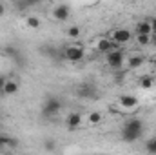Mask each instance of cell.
Returning a JSON list of instances; mask_svg holds the SVG:
<instances>
[{
    "mask_svg": "<svg viewBox=\"0 0 156 155\" xmlns=\"http://www.w3.org/2000/svg\"><path fill=\"white\" fill-rule=\"evenodd\" d=\"M144 130H145L144 120L133 117V119H129V120L123 124V128H122V141H123V142H134V141H140L142 135H144Z\"/></svg>",
    "mask_w": 156,
    "mask_h": 155,
    "instance_id": "cell-1",
    "label": "cell"
},
{
    "mask_svg": "<svg viewBox=\"0 0 156 155\" xmlns=\"http://www.w3.org/2000/svg\"><path fill=\"white\" fill-rule=\"evenodd\" d=\"M76 97L83 100H91V99H98V88L91 82H83L76 88Z\"/></svg>",
    "mask_w": 156,
    "mask_h": 155,
    "instance_id": "cell-2",
    "label": "cell"
},
{
    "mask_svg": "<svg viewBox=\"0 0 156 155\" xmlns=\"http://www.w3.org/2000/svg\"><path fill=\"white\" fill-rule=\"evenodd\" d=\"M62 55H64V59H67L69 62H80V60H83V57H85V49H83L82 46H78V44H73V46H67V47L62 51Z\"/></svg>",
    "mask_w": 156,
    "mask_h": 155,
    "instance_id": "cell-3",
    "label": "cell"
},
{
    "mask_svg": "<svg viewBox=\"0 0 156 155\" xmlns=\"http://www.w3.org/2000/svg\"><path fill=\"white\" fill-rule=\"evenodd\" d=\"M60 110H62V102L56 97H47L45 102H44V108H42V115L44 117H55V115H58Z\"/></svg>",
    "mask_w": 156,
    "mask_h": 155,
    "instance_id": "cell-4",
    "label": "cell"
},
{
    "mask_svg": "<svg viewBox=\"0 0 156 155\" xmlns=\"http://www.w3.org/2000/svg\"><path fill=\"white\" fill-rule=\"evenodd\" d=\"M105 59H107V64H109V68H113V70H120L122 66H123V51L122 49H111L109 53H105Z\"/></svg>",
    "mask_w": 156,
    "mask_h": 155,
    "instance_id": "cell-5",
    "label": "cell"
},
{
    "mask_svg": "<svg viewBox=\"0 0 156 155\" xmlns=\"http://www.w3.org/2000/svg\"><path fill=\"white\" fill-rule=\"evenodd\" d=\"M111 39H113V42H115L116 46H122V44H127L129 40L133 39V33H131L129 29H125V28H120V29H116V31L111 35Z\"/></svg>",
    "mask_w": 156,
    "mask_h": 155,
    "instance_id": "cell-6",
    "label": "cell"
},
{
    "mask_svg": "<svg viewBox=\"0 0 156 155\" xmlns=\"http://www.w3.org/2000/svg\"><path fill=\"white\" fill-rule=\"evenodd\" d=\"M69 15H71V11H69V6H56L55 9H53V17H55V20H58V22H66L67 18H69Z\"/></svg>",
    "mask_w": 156,
    "mask_h": 155,
    "instance_id": "cell-7",
    "label": "cell"
},
{
    "mask_svg": "<svg viewBox=\"0 0 156 155\" xmlns=\"http://www.w3.org/2000/svg\"><path fill=\"white\" fill-rule=\"evenodd\" d=\"M118 104L122 108H125V110H133V108L138 106V97H134V95H120Z\"/></svg>",
    "mask_w": 156,
    "mask_h": 155,
    "instance_id": "cell-8",
    "label": "cell"
},
{
    "mask_svg": "<svg viewBox=\"0 0 156 155\" xmlns=\"http://www.w3.org/2000/svg\"><path fill=\"white\" fill-rule=\"evenodd\" d=\"M66 126L73 131V130H78L80 126H82V115L78 113V112H71L67 119H66Z\"/></svg>",
    "mask_w": 156,
    "mask_h": 155,
    "instance_id": "cell-9",
    "label": "cell"
},
{
    "mask_svg": "<svg viewBox=\"0 0 156 155\" xmlns=\"http://www.w3.org/2000/svg\"><path fill=\"white\" fill-rule=\"evenodd\" d=\"M115 47H116V44L113 42V39H107V37L98 39V42H96V49H98L100 53H109V51L115 49Z\"/></svg>",
    "mask_w": 156,
    "mask_h": 155,
    "instance_id": "cell-10",
    "label": "cell"
},
{
    "mask_svg": "<svg viewBox=\"0 0 156 155\" xmlns=\"http://www.w3.org/2000/svg\"><path fill=\"white\" fill-rule=\"evenodd\" d=\"M18 89H20V86H18V82L16 80H5V84H4V95L5 97H11V95H16L18 93Z\"/></svg>",
    "mask_w": 156,
    "mask_h": 155,
    "instance_id": "cell-11",
    "label": "cell"
},
{
    "mask_svg": "<svg viewBox=\"0 0 156 155\" xmlns=\"http://www.w3.org/2000/svg\"><path fill=\"white\" fill-rule=\"evenodd\" d=\"M136 33H145V35H151V33H153L151 20H140V22H136Z\"/></svg>",
    "mask_w": 156,
    "mask_h": 155,
    "instance_id": "cell-12",
    "label": "cell"
},
{
    "mask_svg": "<svg viewBox=\"0 0 156 155\" xmlns=\"http://www.w3.org/2000/svg\"><path fill=\"white\" fill-rule=\"evenodd\" d=\"M144 64V57H140V55H133L129 60H127V66L131 68V70H136V68H140Z\"/></svg>",
    "mask_w": 156,
    "mask_h": 155,
    "instance_id": "cell-13",
    "label": "cell"
},
{
    "mask_svg": "<svg viewBox=\"0 0 156 155\" xmlns=\"http://www.w3.org/2000/svg\"><path fill=\"white\" fill-rule=\"evenodd\" d=\"M140 86H142L144 89H151V88L154 86V77H153V75H144V77H140Z\"/></svg>",
    "mask_w": 156,
    "mask_h": 155,
    "instance_id": "cell-14",
    "label": "cell"
},
{
    "mask_svg": "<svg viewBox=\"0 0 156 155\" xmlns=\"http://www.w3.org/2000/svg\"><path fill=\"white\" fill-rule=\"evenodd\" d=\"M136 44H138V46H149V44H151V35L136 33Z\"/></svg>",
    "mask_w": 156,
    "mask_h": 155,
    "instance_id": "cell-15",
    "label": "cell"
},
{
    "mask_svg": "<svg viewBox=\"0 0 156 155\" xmlns=\"http://www.w3.org/2000/svg\"><path fill=\"white\" fill-rule=\"evenodd\" d=\"M4 55L9 57V59H16V57H18V49L13 47V46H5V47H4Z\"/></svg>",
    "mask_w": 156,
    "mask_h": 155,
    "instance_id": "cell-16",
    "label": "cell"
},
{
    "mask_svg": "<svg viewBox=\"0 0 156 155\" xmlns=\"http://www.w3.org/2000/svg\"><path fill=\"white\" fill-rule=\"evenodd\" d=\"M89 122H91L93 126L100 124V122H102V113H100V112H91V113H89Z\"/></svg>",
    "mask_w": 156,
    "mask_h": 155,
    "instance_id": "cell-17",
    "label": "cell"
},
{
    "mask_svg": "<svg viewBox=\"0 0 156 155\" xmlns=\"http://www.w3.org/2000/svg\"><path fill=\"white\" fill-rule=\"evenodd\" d=\"M26 24H27V28H31V29H38L40 28V18L38 17H29V18L26 20Z\"/></svg>",
    "mask_w": 156,
    "mask_h": 155,
    "instance_id": "cell-18",
    "label": "cell"
},
{
    "mask_svg": "<svg viewBox=\"0 0 156 155\" xmlns=\"http://www.w3.org/2000/svg\"><path fill=\"white\" fill-rule=\"evenodd\" d=\"M145 150L149 153H156V137H151L147 142H145Z\"/></svg>",
    "mask_w": 156,
    "mask_h": 155,
    "instance_id": "cell-19",
    "label": "cell"
},
{
    "mask_svg": "<svg viewBox=\"0 0 156 155\" xmlns=\"http://www.w3.org/2000/svg\"><path fill=\"white\" fill-rule=\"evenodd\" d=\"M80 33H82V31H80V28H78V26H71V28L67 29V35H69L71 39H78V37H80Z\"/></svg>",
    "mask_w": 156,
    "mask_h": 155,
    "instance_id": "cell-20",
    "label": "cell"
},
{
    "mask_svg": "<svg viewBox=\"0 0 156 155\" xmlns=\"http://www.w3.org/2000/svg\"><path fill=\"white\" fill-rule=\"evenodd\" d=\"M55 148H56V144H55V141H53V139H47V141L44 142V150H49V152H55Z\"/></svg>",
    "mask_w": 156,
    "mask_h": 155,
    "instance_id": "cell-21",
    "label": "cell"
},
{
    "mask_svg": "<svg viewBox=\"0 0 156 155\" xmlns=\"http://www.w3.org/2000/svg\"><path fill=\"white\" fill-rule=\"evenodd\" d=\"M16 146H18V141L9 137V139H7V148H16Z\"/></svg>",
    "mask_w": 156,
    "mask_h": 155,
    "instance_id": "cell-22",
    "label": "cell"
},
{
    "mask_svg": "<svg viewBox=\"0 0 156 155\" xmlns=\"http://www.w3.org/2000/svg\"><path fill=\"white\" fill-rule=\"evenodd\" d=\"M7 139H9V137L0 135V150H2V148H7Z\"/></svg>",
    "mask_w": 156,
    "mask_h": 155,
    "instance_id": "cell-23",
    "label": "cell"
},
{
    "mask_svg": "<svg viewBox=\"0 0 156 155\" xmlns=\"http://www.w3.org/2000/svg\"><path fill=\"white\" fill-rule=\"evenodd\" d=\"M5 80H7V78L4 77V75H0V89H4V84H5Z\"/></svg>",
    "mask_w": 156,
    "mask_h": 155,
    "instance_id": "cell-24",
    "label": "cell"
},
{
    "mask_svg": "<svg viewBox=\"0 0 156 155\" xmlns=\"http://www.w3.org/2000/svg\"><path fill=\"white\" fill-rule=\"evenodd\" d=\"M4 15H5V6L0 2V17H4Z\"/></svg>",
    "mask_w": 156,
    "mask_h": 155,
    "instance_id": "cell-25",
    "label": "cell"
},
{
    "mask_svg": "<svg viewBox=\"0 0 156 155\" xmlns=\"http://www.w3.org/2000/svg\"><path fill=\"white\" fill-rule=\"evenodd\" d=\"M151 44L156 47V33H151Z\"/></svg>",
    "mask_w": 156,
    "mask_h": 155,
    "instance_id": "cell-26",
    "label": "cell"
},
{
    "mask_svg": "<svg viewBox=\"0 0 156 155\" xmlns=\"http://www.w3.org/2000/svg\"><path fill=\"white\" fill-rule=\"evenodd\" d=\"M151 26H153V33H156V18H151Z\"/></svg>",
    "mask_w": 156,
    "mask_h": 155,
    "instance_id": "cell-27",
    "label": "cell"
},
{
    "mask_svg": "<svg viewBox=\"0 0 156 155\" xmlns=\"http://www.w3.org/2000/svg\"><path fill=\"white\" fill-rule=\"evenodd\" d=\"M42 2H45V0H31V6H35V4H42Z\"/></svg>",
    "mask_w": 156,
    "mask_h": 155,
    "instance_id": "cell-28",
    "label": "cell"
}]
</instances>
